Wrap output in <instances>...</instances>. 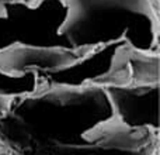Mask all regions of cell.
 Returning <instances> with one entry per match:
<instances>
[{
  "label": "cell",
  "mask_w": 160,
  "mask_h": 155,
  "mask_svg": "<svg viewBox=\"0 0 160 155\" xmlns=\"http://www.w3.org/2000/svg\"><path fill=\"white\" fill-rule=\"evenodd\" d=\"M61 34L73 50L125 41L138 51L160 54V7L150 0H65Z\"/></svg>",
  "instance_id": "6da1fadb"
},
{
  "label": "cell",
  "mask_w": 160,
  "mask_h": 155,
  "mask_svg": "<svg viewBox=\"0 0 160 155\" xmlns=\"http://www.w3.org/2000/svg\"><path fill=\"white\" fill-rule=\"evenodd\" d=\"M65 0L11 2L0 4V51L10 45L70 48L61 34Z\"/></svg>",
  "instance_id": "7a4b0ae2"
},
{
  "label": "cell",
  "mask_w": 160,
  "mask_h": 155,
  "mask_svg": "<svg viewBox=\"0 0 160 155\" xmlns=\"http://www.w3.org/2000/svg\"><path fill=\"white\" fill-rule=\"evenodd\" d=\"M90 50H73L65 47L10 45L0 51V71L6 75L20 76L25 73H52L79 61Z\"/></svg>",
  "instance_id": "3957f363"
},
{
  "label": "cell",
  "mask_w": 160,
  "mask_h": 155,
  "mask_svg": "<svg viewBox=\"0 0 160 155\" xmlns=\"http://www.w3.org/2000/svg\"><path fill=\"white\" fill-rule=\"evenodd\" d=\"M112 116L122 123H158L159 85L104 89Z\"/></svg>",
  "instance_id": "277c9868"
},
{
  "label": "cell",
  "mask_w": 160,
  "mask_h": 155,
  "mask_svg": "<svg viewBox=\"0 0 160 155\" xmlns=\"http://www.w3.org/2000/svg\"><path fill=\"white\" fill-rule=\"evenodd\" d=\"M128 86H155L160 80V54L145 52L125 44Z\"/></svg>",
  "instance_id": "5b68a950"
},
{
  "label": "cell",
  "mask_w": 160,
  "mask_h": 155,
  "mask_svg": "<svg viewBox=\"0 0 160 155\" xmlns=\"http://www.w3.org/2000/svg\"><path fill=\"white\" fill-rule=\"evenodd\" d=\"M39 78L37 73H25V75L13 76L6 75L0 71V94L6 97L24 96V94L34 93L39 89Z\"/></svg>",
  "instance_id": "8992f818"
},
{
  "label": "cell",
  "mask_w": 160,
  "mask_h": 155,
  "mask_svg": "<svg viewBox=\"0 0 160 155\" xmlns=\"http://www.w3.org/2000/svg\"><path fill=\"white\" fill-rule=\"evenodd\" d=\"M11 2H35V0H0V4H3V3H11Z\"/></svg>",
  "instance_id": "52a82bcc"
},
{
  "label": "cell",
  "mask_w": 160,
  "mask_h": 155,
  "mask_svg": "<svg viewBox=\"0 0 160 155\" xmlns=\"http://www.w3.org/2000/svg\"><path fill=\"white\" fill-rule=\"evenodd\" d=\"M150 2H152L155 6H158V7H160V0H150Z\"/></svg>",
  "instance_id": "ba28073f"
},
{
  "label": "cell",
  "mask_w": 160,
  "mask_h": 155,
  "mask_svg": "<svg viewBox=\"0 0 160 155\" xmlns=\"http://www.w3.org/2000/svg\"><path fill=\"white\" fill-rule=\"evenodd\" d=\"M0 155H7V154H0Z\"/></svg>",
  "instance_id": "9c48e42d"
}]
</instances>
